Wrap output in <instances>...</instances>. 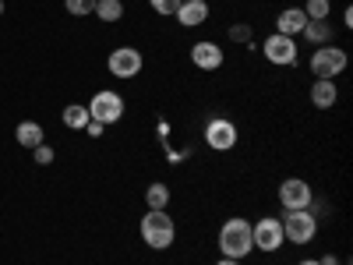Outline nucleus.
Returning <instances> with one entry per match:
<instances>
[{
  "instance_id": "f257e3e1",
  "label": "nucleus",
  "mask_w": 353,
  "mask_h": 265,
  "mask_svg": "<svg viewBox=\"0 0 353 265\" xmlns=\"http://www.w3.org/2000/svg\"><path fill=\"white\" fill-rule=\"evenodd\" d=\"M219 251L223 258H248L254 251V241H251V223L241 219V216H230L223 226H219Z\"/></svg>"
},
{
  "instance_id": "f03ea898",
  "label": "nucleus",
  "mask_w": 353,
  "mask_h": 265,
  "mask_svg": "<svg viewBox=\"0 0 353 265\" xmlns=\"http://www.w3.org/2000/svg\"><path fill=\"white\" fill-rule=\"evenodd\" d=\"M141 241L149 244L152 251H166L176 241V223L166 209H149L141 219Z\"/></svg>"
},
{
  "instance_id": "7ed1b4c3",
  "label": "nucleus",
  "mask_w": 353,
  "mask_h": 265,
  "mask_svg": "<svg viewBox=\"0 0 353 265\" xmlns=\"http://www.w3.org/2000/svg\"><path fill=\"white\" fill-rule=\"evenodd\" d=\"M283 223V237L290 244H311L314 241V233H318V216H311V209H286L279 216Z\"/></svg>"
},
{
  "instance_id": "20e7f679",
  "label": "nucleus",
  "mask_w": 353,
  "mask_h": 265,
  "mask_svg": "<svg viewBox=\"0 0 353 265\" xmlns=\"http://www.w3.org/2000/svg\"><path fill=\"white\" fill-rule=\"evenodd\" d=\"M85 106H88V117H92L96 124H103V128L117 124L124 117V96L113 92V88H99V92L88 99Z\"/></svg>"
},
{
  "instance_id": "39448f33",
  "label": "nucleus",
  "mask_w": 353,
  "mask_h": 265,
  "mask_svg": "<svg viewBox=\"0 0 353 265\" xmlns=\"http://www.w3.org/2000/svg\"><path fill=\"white\" fill-rule=\"evenodd\" d=\"M346 64H350V57L336 43H325V46H318L311 53V75L314 78H339L346 71Z\"/></svg>"
},
{
  "instance_id": "423d86ee",
  "label": "nucleus",
  "mask_w": 353,
  "mask_h": 265,
  "mask_svg": "<svg viewBox=\"0 0 353 265\" xmlns=\"http://www.w3.org/2000/svg\"><path fill=\"white\" fill-rule=\"evenodd\" d=\"M251 241H254L258 251L276 255V251L286 244V237H283V223H279L276 216H261L258 223H251Z\"/></svg>"
},
{
  "instance_id": "0eeeda50",
  "label": "nucleus",
  "mask_w": 353,
  "mask_h": 265,
  "mask_svg": "<svg viewBox=\"0 0 353 265\" xmlns=\"http://www.w3.org/2000/svg\"><path fill=\"white\" fill-rule=\"evenodd\" d=\"M106 68H110V75L113 78H138L141 75V68H145V57H141V50H134V46H117L110 57H106Z\"/></svg>"
},
{
  "instance_id": "6e6552de",
  "label": "nucleus",
  "mask_w": 353,
  "mask_h": 265,
  "mask_svg": "<svg viewBox=\"0 0 353 265\" xmlns=\"http://www.w3.org/2000/svg\"><path fill=\"white\" fill-rule=\"evenodd\" d=\"M205 145H209L212 153H230L233 145H237V124L226 121V117H212V121L205 124Z\"/></svg>"
},
{
  "instance_id": "1a4fd4ad",
  "label": "nucleus",
  "mask_w": 353,
  "mask_h": 265,
  "mask_svg": "<svg viewBox=\"0 0 353 265\" xmlns=\"http://www.w3.org/2000/svg\"><path fill=\"white\" fill-rule=\"evenodd\" d=\"M261 53H265V61L276 64V68H293L297 64V43H293L290 36H279V32H272L269 39L261 43Z\"/></svg>"
},
{
  "instance_id": "9d476101",
  "label": "nucleus",
  "mask_w": 353,
  "mask_h": 265,
  "mask_svg": "<svg viewBox=\"0 0 353 265\" xmlns=\"http://www.w3.org/2000/svg\"><path fill=\"white\" fill-rule=\"evenodd\" d=\"M279 202H283V209H311L314 191L304 177H290V181L279 184Z\"/></svg>"
},
{
  "instance_id": "9b49d317",
  "label": "nucleus",
  "mask_w": 353,
  "mask_h": 265,
  "mask_svg": "<svg viewBox=\"0 0 353 265\" xmlns=\"http://www.w3.org/2000/svg\"><path fill=\"white\" fill-rule=\"evenodd\" d=\"M223 61H226V53H223L219 43H212V39H201V43L191 46V64H194L198 71H219Z\"/></svg>"
},
{
  "instance_id": "f8f14e48",
  "label": "nucleus",
  "mask_w": 353,
  "mask_h": 265,
  "mask_svg": "<svg viewBox=\"0 0 353 265\" xmlns=\"http://www.w3.org/2000/svg\"><path fill=\"white\" fill-rule=\"evenodd\" d=\"M173 18L184 28H198V25L209 21V4H205V0H181V8H176Z\"/></svg>"
},
{
  "instance_id": "ddd939ff",
  "label": "nucleus",
  "mask_w": 353,
  "mask_h": 265,
  "mask_svg": "<svg viewBox=\"0 0 353 265\" xmlns=\"http://www.w3.org/2000/svg\"><path fill=\"white\" fill-rule=\"evenodd\" d=\"M304 25H307L304 8H286V11H279V18H276V32L293 39V36H301V32H304Z\"/></svg>"
},
{
  "instance_id": "4468645a",
  "label": "nucleus",
  "mask_w": 353,
  "mask_h": 265,
  "mask_svg": "<svg viewBox=\"0 0 353 265\" xmlns=\"http://www.w3.org/2000/svg\"><path fill=\"white\" fill-rule=\"evenodd\" d=\"M336 99H339L336 78H314V85H311V103H314L318 110H332Z\"/></svg>"
},
{
  "instance_id": "2eb2a0df",
  "label": "nucleus",
  "mask_w": 353,
  "mask_h": 265,
  "mask_svg": "<svg viewBox=\"0 0 353 265\" xmlns=\"http://www.w3.org/2000/svg\"><path fill=\"white\" fill-rule=\"evenodd\" d=\"M301 36H304L311 46H325V43H332L336 28H332V21H329V18H325V21H307Z\"/></svg>"
},
{
  "instance_id": "dca6fc26",
  "label": "nucleus",
  "mask_w": 353,
  "mask_h": 265,
  "mask_svg": "<svg viewBox=\"0 0 353 265\" xmlns=\"http://www.w3.org/2000/svg\"><path fill=\"white\" fill-rule=\"evenodd\" d=\"M14 138H18L21 149H36V145L46 141V138H43V128H39L36 121H21V124L14 128Z\"/></svg>"
},
{
  "instance_id": "f3484780",
  "label": "nucleus",
  "mask_w": 353,
  "mask_h": 265,
  "mask_svg": "<svg viewBox=\"0 0 353 265\" xmlns=\"http://www.w3.org/2000/svg\"><path fill=\"white\" fill-rule=\"evenodd\" d=\"M88 106L85 103H71V106H64V128H71V131H85L88 128Z\"/></svg>"
},
{
  "instance_id": "a211bd4d",
  "label": "nucleus",
  "mask_w": 353,
  "mask_h": 265,
  "mask_svg": "<svg viewBox=\"0 0 353 265\" xmlns=\"http://www.w3.org/2000/svg\"><path fill=\"white\" fill-rule=\"evenodd\" d=\"M99 21H106V25H113V21H121L124 18V4L121 0H96V11H92Z\"/></svg>"
},
{
  "instance_id": "6ab92c4d",
  "label": "nucleus",
  "mask_w": 353,
  "mask_h": 265,
  "mask_svg": "<svg viewBox=\"0 0 353 265\" xmlns=\"http://www.w3.org/2000/svg\"><path fill=\"white\" fill-rule=\"evenodd\" d=\"M145 202H149V209H166L170 205V188L163 181L149 184V191H145Z\"/></svg>"
},
{
  "instance_id": "aec40b11",
  "label": "nucleus",
  "mask_w": 353,
  "mask_h": 265,
  "mask_svg": "<svg viewBox=\"0 0 353 265\" xmlns=\"http://www.w3.org/2000/svg\"><path fill=\"white\" fill-rule=\"evenodd\" d=\"M329 11H332L329 0H307V4H304L307 21H325V18H329Z\"/></svg>"
},
{
  "instance_id": "412c9836",
  "label": "nucleus",
  "mask_w": 353,
  "mask_h": 265,
  "mask_svg": "<svg viewBox=\"0 0 353 265\" xmlns=\"http://www.w3.org/2000/svg\"><path fill=\"white\" fill-rule=\"evenodd\" d=\"M64 8H68L74 18H85V14L96 11V0H64Z\"/></svg>"
},
{
  "instance_id": "4be33fe9",
  "label": "nucleus",
  "mask_w": 353,
  "mask_h": 265,
  "mask_svg": "<svg viewBox=\"0 0 353 265\" xmlns=\"http://www.w3.org/2000/svg\"><path fill=\"white\" fill-rule=\"evenodd\" d=\"M149 8H152L156 14L170 18V14H176V8H181V0H149Z\"/></svg>"
},
{
  "instance_id": "5701e85b",
  "label": "nucleus",
  "mask_w": 353,
  "mask_h": 265,
  "mask_svg": "<svg viewBox=\"0 0 353 265\" xmlns=\"http://www.w3.org/2000/svg\"><path fill=\"white\" fill-rule=\"evenodd\" d=\"M230 39L251 46V25H244V21H241V25H230Z\"/></svg>"
},
{
  "instance_id": "b1692460",
  "label": "nucleus",
  "mask_w": 353,
  "mask_h": 265,
  "mask_svg": "<svg viewBox=\"0 0 353 265\" xmlns=\"http://www.w3.org/2000/svg\"><path fill=\"white\" fill-rule=\"evenodd\" d=\"M32 156H36V163H39V166H50V163H53V149H50L46 141H43V145H36Z\"/></svg>"
},
{
  "instance_id": "393cba45",
  "label": "nucleus",
  "mask_w": 353,
  "mask_h": 265,
  "mask_svg": "<svg viewBox=\"0 0 353 265\" xmlns=\"http://www.w3.org/2000/svg\"><path fill=\"white\" fill-rule=\"evenodd\" d=\"M103 131H106V128H103V124H96V121H88V128H85V135H88V138H103Z\"/></svg>"
},
{
  "instance_id": "a878e982",
  "label": "nucleus",
  "mask_w": 353,
  "mask_h": 265,
  "mask_svg": "<svg viewBox=\"0 0 353 265\" xmlns=\"http://www.w3.org/2000/svg\"><path fill=\"white\" fill-rule=\"evenodd\" d=\"M318 262H321V265H339V258H336V255H332V251H329V255H321V258H318Z\"/></svg>"
},
{
  "instance_id": "bb28decb",
  "label": "nucleus",
  "mask_w": 353,
  "mask_h": 265,
  "mask_svg": "<svg viewBox=\"0 0 353 265\" xmlns=\"http://www.w3.org/2000/svg\"><path fill=\"white\" fill-rule=\"evenodd\" d=\"M216 265H241V262H237V258H219Z\"/></svg>"
},
{
  "instance_id": "cd10ccee",
  "label": "nucleus",
  "mask_w": 353,
  "mask_h": 265,
  "mask_svg": "<svg viewBox=\"0 0 353 265\" xmlns=\"http://www.w3.org/2000/svg\"><path fill=\"white\" fill-rule=\"evenodd\" d=\"M297 265H321L318 258H304V262H297Z\"/></svg>"
},
{
  "instance_id": "c85d7f7f",
  "label": "nucleus",
  "mask_w": 353,
  "mask_h": 265,
  "mask_svg": "<svg viewBox=\"0 0 353 265\" xmlns=\"http://www.w3.org/2000/svg\"><path fill=\"white\" fill-rule=\"evenodd\" d=\"M0 14H4V0H0Z\"/></svg>"
}]
</instances>
